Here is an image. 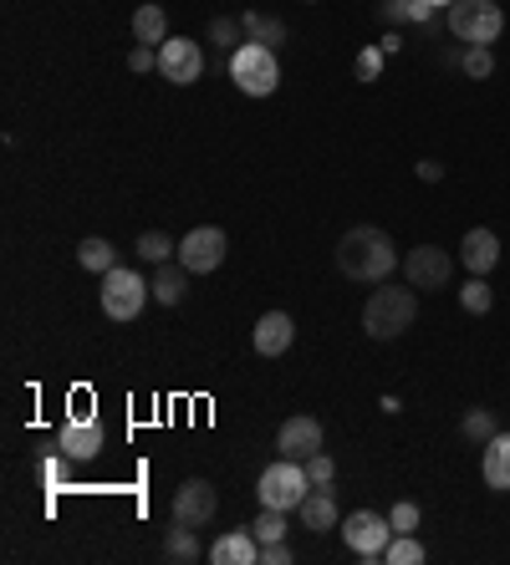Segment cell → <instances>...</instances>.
Wrapping results in <instances>:
<instances>
[{"label":"cell","instance_id":"cell-1","mask_svg":"<svg viewBox=\"0 0 510 565\" xmlns=\"http://www.w3.org/2000/svg\"><path fill=\"white\" fill-rule=\"evenodd\" d=\"M337 270L357 285H383L398 270V245L378 224H357L337 240Z\"/></svg>","mask_w":510,"mask_h":565},{"label":"cell","instance_id":"cell-2","mask_svg":"<svg viewBox=\"0 0 510 565\" xmlns=\"http://www.w3.org/2000/svg\"><path fill=\"white\" fill-rule=\"evenodd\" d=\"M413 317H419V291L413 285H378L373 296H368V306H362V332L373 336V342H393V336H404L408 326H413Z\"/></svg>","mask_w":510,"mask_h":565},{"label":"cell","instance_id":"cell-3","mask_svg":"<svg viewBox=\"0 0 510 565\" xmlns=\"http://www.w3.org/2000/svg\"><path fill=\"white\" fill-rule=\"evenodd\" d=\"M230 82L245 92V98H271L281 87V62H276V47H260V41H240L230 51Z\"/></svg>","mask_w":510,"mask_h":565},{"label":"cell","instance_id":"cell-4","mask_svg":"<svg viewBox=\"0 0 510 565\" xmlns=\"http://www.w3.org/2000/svg\"><path fill=\"white\" fill-rule=\"evenodd\" d=\"M444 26H449V36L464 41V47H490V41H500V31H506V11H500L495 0H455V5L444 11Z\"/></svg>","mask_w":510,"mask_h":565},{"label":"cell","instance_id":"cell-5","mask_svg":"<svg viewBox=\"0 0 510 565\" xmlns=\"http://www.w3.org/2000/svg\"><path fill=\"white\" fill-rule=\"evenodd\" d=\"M149 291L153 285L128 266H113L102 275V317L107 321H138L143 306H149Z\"/></svg>","mask_w":510,"mask_h":565},{"label":"cell","instance_id":"cell-6","mask_svg":"<svg viewBox=\"0 0 510 565\" xmlns=\"http://www.w3.org/2000/svg\"><path fill=\"white\" fill-rule=\"evenodd\" d=\"M306 489H311V479H306L302 459H276V464L255 479V495H260L266 510H296L306 499Z\"/></svg>","mask_w":510,"mask_h":565},{"label":"cell","instance_id":"cell-7","mask_svg":"<svg viewBox=\"0 0 510 565\" xmlns=\"http://www.w3.org/2000/svg\"><path fill=\"white\" fill-rule=\"evenodd\" d=\"M342 540H347V550H353L357 561H383V550L393 540V525L378 510H357V515L342 519Z\"/></svg>","mask_w":510,"mask_h":565},{"label":"cell","instance_id":"cell-8","mask_svg":"<svg viewBox=\"0 0 510 565\" xmlns=\"http://www.w3.org/2000/svg\"><path fill=\"white\" fill-rule=\"evenodd\" d=\"M158 77L174 87H194L204 77V47L194 36H169L158 47Z\"/></svg>","mask_w":510,"mask_h":565},{"label":"cell","instance_id":"cell-9","mask_svg":"<svg viewBox=\"0 0 510 565\" xmlns=\"http://www.w3.org/2000/svg\"><path fill=\"white\" fill-rule=\"evenodd\" d=\"M56 453H67L72 464H87V459H98L102 449H107V428H102L92 413H72L62 428H56V444H51Z\"/></svg>","mask_w":510,"mask_h":565},{"label":"cell","instance_id":"cell-10","mask_svg":"<svg viewBox=\"0 0 510 565\" xmlns=\"http://www.w3.org/2000/svg\"><path fill=\"white\" fill-rule=\"evenodd\" d=\"M225 249H230V240H225L220 224H200V230H189L179 240V266L189 275H209V270L225 266Z\"/></svg>","mask_w":510,"mask_h":565},{"label":"cell","instance_id":"cell-11","mask_svg":"<svg viewBox=\"0 0 510 565\" xmlns=\"http://www.w3.org/2000/svg\"><path fill=\"white\" fill-rule=\"evenodd\" d=\"M220 510V495L209 479H184L174 489V525H189V530H204Z\"/></svg>","mask_w":510,"mask_h":565},{"label":"cell","instance_id":"cell-12","mask_svg":"<svg viewBox=\"0 0 510 565\" xmlns=\"http://www.w3.org/2000/svg\"><path fill=\"white\" fill-rule=\"evenodd\" d=\"M449 275H455V260L439 245H413L404 255V281L413 291H439V285H449Z\"/></svg>","mask_w":510,"mask_h":565},{"label":"cell","instance_id":"cell-13","mask_svg":"<svg viewBox=\"0 0 510 565\" xmlns=\"http://www.w3.org/2000/svg\"><path fill=\"white\" fill-rule=\"evenodd\" d=\"M322 423L317 418H306V413H296V418H286L281 423V433H276V449H281V459H311V453L322 449Z\"/></svg>","mask_w":510,"mask_h":565},{"label":"cell","instance_id":"cell-14","mask_svg":"<svg viewBox=\"0 0 510 565\" xmlns=\"http://www.w3.org/2000/svg\"><path fill=\"white\" fill-rule=\"evenodd\" d=\"M296 515H302V525L311 535L337 530L342 515H337V495H332V484H311V489H306V499L296 504Z\"/></svg>","mask_w":510,"mask_h":565},{"label":"cell","instance_id":"cell-15","mask_svg":"<svg viewBox=\"0 0 510 565\" xmlns=\"http://www.w3.org/2000/svg\"><path fill=\"white\" fill-rule=\"evenodd\" d=\"M495 260H500V234L495 230H464V240H459V266L470 270V275H490Z\"/></svg>","mask_w":510,"mask_h":565},{"label":"cell","instance_id":"cell-16","mask_svg":"<svg viewBox=\"0 0 510 565\" xmlns=\"http://www.w3.org/2000/svg\"><path fill=\"white\" fill-rule=\"evenodd\" d=\"M251 342L260 357H281V351H291V342H296V321H291L286 311H266V317L255 321Z\"/></svg>","mask_w":510,"mask_h":565},{"label":"cell","instance_id":"cell-17","mask_svg":"<svg viewBox=\"0 0 510 565\" xmlns=\"http://www.w3.org/2000/svg\"><path fill=\"white\" fill-rule=\"evenodd\" d=\"M480 479L495 495H510V433H495L485 453H480Z\"/></svg>","mask_w":510,"mask_h":565},{"label":"cell","instance_id":"cell-18","mask_svg":"<svg viewBox=\"0 0 510 565\" xmlns=\"http://www.w3.org/2000/svg\"><path fill=\"white\" fill-rule=\"evenodd\" d=\"M209 561L215 565H260V540H255V530H225L209 545Z\"/></svg>","mask_w":510,"mask_h":565},{"label":"cell","instance_id":"cell-19","mask_svg":"<svg viewBox=\"0 0 510 565\" xmlns=\"http://www.w3.org/2000/svg\"><path fill=\"white\" fill-rule=\"evenodd\" d=\"M133 41L138 47H164V41H169V16H164V5H138L133 11Z\"/></svg>","mask_w":510,"mask_h":565},{"label":"cell","instance_id":"cell-20","mask_svg":"<svg viewBox=\"0 0 510 565\" xmlns=\"http://www.w3.org/2000/svg\"><path fill=\"white\" fill-rule=\"evenodd\" d=\"M77 266L92 270V275H107V270L118 266V245L102 240V234H87L82 245H77Z\"/></svg>","mask_w":510,"mask_h":565},{"label":"cell","instance_id":"cell-21","mask_svg":"<svg viewBox=\"0 0 510 565\" xmlns=\"http://www.w3.org/2000/svg\"><path fill=\"white\" fill-rule=\"evenodd\" d=\"M189 291V270L184 266H158L153 270V300L158 306H179Z\"/></svg>","mask_w":510,"mask_h":565},{"label":"cell","instance_id":"cell-22","mask_svg":"<svg viewBox=\"0 0 510 565\" xmlns=\"http://www.w3.org/2000/svg\"><path fill=\"white\" fill-rule=\"evenodd\" d=\"M240 26H245V41H260V47H281L286 41V21L266 16V11H245Z\"/></svg>","mask_w":510,"mask_h":565},{"label":"cell","instance_id":"cell-23","mask_svg":"<svg viewBox=\"0 0 510 565\" xmlns=\"http://www.w3.org/2000/svg\"><path fill=\"white\" fill-rule=\"evenodd\" d=\"M378 11H383V21L398 26V31H404V26H424V21L434 16V5H429V0H383Z\"/></svg>","mask_w":510,"mask_h":565},{"label":"cell","instance_id":"cell-24","mask_svg":"<svg viewBox=\"0 0 510 565\" xmlns=\"http://www.w3.org/2000/svg\"><path fill=\"white\" fill-rule=\"evenodd\" d=\"M133 255L143 260V266H164L169 255H179V240H169L164 230H143L138 234V245H133Z\"/></svg>","mask_w":510,"mask_h":565},{"label":"cell","instance_id":"cell-25","mask_svg":"<svg viewBox=\"0 0 510 565\" xmlns=\"http://www.w3.org/2000/svg\"><path fill=\"white\" fill-rule=\"evenodd\" d=\"M164 555H169V561H200V555H209V550L200 545V530H189V525H174V530L164 535Z\"/></svg>","mask_w":510,"mask_h":565},{"label":"cell","instance_id":"cell-26","mask_svg":"<svg viewBox=\"0 0 510 565\" xmlns=\"http://www.w3.org/2000/svg\"><path fill=\"white\" fill-rule=\"evenodd\" d=\"M459 433H464L470 444H480V449H485V444H490L495 433H500V423H495L490 408H470V413L459 418Z\"/></svg>","mask_w":510,"mask_h":565},{"label":"cell","instance_id":"cell-27","mask_svg":"<svg viewBox=\"0 0 510 565\" xmlns=\"http://www.w3.org/2000/svg\"><path fill=\"white\" fill-rule=\"evenodd\" d=\"M459 306L470 311V317H485L495 306V291L485 285V275H470V285H459Z\"/></svg>","mask_w":510,"mask_h":565},{"label":"cell","instance_id":"cell-28","mask_svg":"<svg viewBox=\"0 0 510 565\" xmlns=\"http://www.w3.org/2000/svg\"><path fill=\"white\" fill-rule=\"evenodd\" d=\"M255 540H260V545H271V540H286V510H266V504H260V515H255Z\"/></svg>","mask_w":510,"mask_h":565},{"label":"cell","instance_id":"cell-29","mask_svg":"<svg viewBox=\"0 0 510 565\" xmlns=\"http://www.w3.org/2000/svg\"><path fill=\"white\" fill-rule=\"evenodd\" d=\"M383 561H388V565H419V561H424V545H419L413 535H393L388 550H383Z\"/></svg>","mask_w":510,"mask_h":565},{"label":"cell","instance_id":"cell-30","mask_svg":"<svg viewBox=\"0 0 510 565\" xmlns=\"http://www.w3.org/2000/svg\"><path fill=\"white\" fill-rule=\"evenodd\" d=\"M204 36H209L215 47H230V51H235V41H245V26H240L235 16H215V21H209V31H204Z\"/></svg>","mask_w":510,"mask_h":565},{"label":"cell","instance_id":"cell-31","mask_svg":"<svg viewBox=\"0 0 510 565\" xmlns=\"http://www.w3.org/2000/svg\"><path fill=\"white\" fill-rule=\"evenodd\" d=\"M419 504H413V499H398V504H393L388 510V525H393V535H413L419 530Z\"/></svg>","mask_w":510,"mask_h":565},{"label":"cell","instance_id":"cell-32","mask_svg":"<svg viewBox=\"0 0 510 565\" xmlns=\"http://www.w3.org/2000/svg\"><path fill=\"white\" fill-rule=\"evenodd\" d=\"M464 77H475V82H485L495 72V56H490V47H464Z\"/></svg>","mask_w":510,"mask_h":565},{"label":"cell","instance_id":"cell-33","mask_svg":"<svg viewBox=\"0 0 510 565\" xmlns=\"http://www.w3.org/2000/svg\"><path fill=\"white\" fill-rule=\"evenodd\" d=\"M383 56H388L383 47H362L357 51V77H362V82H378V77H383Z\"/></svg>","mask_w":510,"mask_h":565},{"label":"cell","instance_id":"cell-34","mask_svg":"<svg viewBox=\"0 0 510 565\" xmlns=\"http://www.w3.org/2000/svg\"><path fill=\"white\" fill-rule=\"evenodd\" d=\"M306 479H311V484H332V479H337V464H332V453H322V449L311 453V459H306Z\"/></svg>","mask_w":510,"mask_h":565},{"label":"cell","instance_id":"cell-35","mask_svg":"<svg viewBox=\"0 0 510 565\" xmlns=\"http://www.w3.org/2000/svg\"><path fill=\"white\" fill-rule=\"evenodd\" d=\"M128 72H138V77H143V72H158V47H133L128 51Z\"/></svg>","mask_w":510,"mask_h":565},{"label":"cell","instance_id":"cell-36","mask_svg":"<svg viewBox=\"0 0 510 565\" xmlns=\"http://www.w3.org/2000/svg\"><path fill=\"white\" fill-rule=\"evenodd\" d=\"M67 464H72L67 453H51L47 464H41V479H47L51 489H62V479H67Z\"/></svg>","mask_w":510,"mask_h":565},{"label":"cell","instance_id":"cell-37","mask_svg":"<svg viewBox=\"0 0 510 565\" xmlns=\"http://www.w3.org/2000/svg\"><path fill=\"white\" fill-rule=\"evenodd\" d=\"M296 555H291L286 540H271V545H260V565H291Z\"/></svg>","mask_w":510,"mask_h":565},{"label":"cell","instance_id":"cell-38","mask_svg":"<svg viewBox=\"0 0 510 565\" xmlns=\"http://www.w3.org/2000/svg\"><path fill=\"white\" fill-rule=\"evenodd\" d=\"M419 179H424V183H439V179H444V164H434V158H424V164H419Z\"/></svg>","mask_w":510,"mask_h":565},{"label":"cell","instance_id":"cell-39","mask_svg":"<svg viewBox=\"0 0 510 565\" xmlns=\"http://www.w3.org/2000/svg\"><path fill=\"white\" fill-rule=\"evenodd\" d=\"M378 47H383V51H388V56H393V51L404 47V36H398V31H388V36H383V41H378Z\"/></svg>","mask_w":510,"mask_h":565},{"label":"cell","instance_id":"cell-40","mask_svg":"<svg viewBox=\"0 0 510 565\" xmlns=\"http://www.w3.org/2000/svg\"><path fill=\"white\" fill-rule=\"evenodd\" d=\"M429 5H434V11H439V5H444V11H449V5H455V0H429Z\"/></svg>","mask_w":510,"mask_h":565},{"label":"cell","instance_id":"cell-41","mask_svg":"<svg viewBox=\"0 0 510 565\" xmlns=\"http://www.w3.org/2000/svg\"><path fill=\"white\" fill-rule=\"evenodd\" d=\"M306 5H317V0H306Z\"/></svg>","mask_w":510,"mask_h":565}]
</instances>
